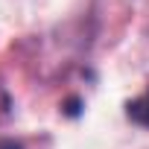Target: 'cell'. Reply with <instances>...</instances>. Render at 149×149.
Instances as JSON below:
<instances>
[{
  "label": "cell",
  "mask_w": 149,
  "mask_h": 149,
  "mask_svg": "<svg viewBox=\"0 0 149 149\" xmlns=\"http://www.w3.org/2000/svg\"><path fill=\"white\" fill-rule=\"evenodd\" d=\"M126 114H129V120H132V123H137V126L149 129V91H146V94H140L137 100H132V102L126 105Z\"/></svg>",
  "instance_id": "6da1fadb"
},
{
  "label": "cell",
  "mask_w": 149,
  "mask_h": 149,
  "mask_svg": "<svg viewBox=\"0 0 149 149\" xmlns=\"http://www.w3.org/2000/svg\"><path fill=\"white\" fill-rule=\"evenodd\" d=\"M64 114H67V117H79V114H82V100H79V97H70V100L64 102Z\"/></svg>",
  "instance_id": "7a4b0ae2"
}]
</instances>
